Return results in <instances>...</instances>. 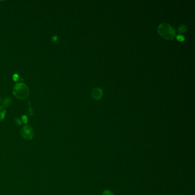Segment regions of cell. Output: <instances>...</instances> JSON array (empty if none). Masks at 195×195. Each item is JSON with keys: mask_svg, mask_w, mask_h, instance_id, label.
Wrapping results in <instances>:
<instances>
[{"mask_svg": "<svg viewBox=\"0 0 195 195\" xmlns=\"http://www.w3.org/2000/svg\"><path fill=\"white\" fill-rule=\"evenodd\" d=\"M158 32L164 38L172 40L176 35L174 29L169 24L162 23L158 27Z\"/></svg>", "mask_w": 195, "mask_h": 195, "instance_id": "1", "label": "cell"}, {"mask_svg": "<svg viewBox=\"0 0 195 195\" xmlns=\"http://www.w3.org/2000/svg\"><path fill=\"white\" fill-rule=\"evenodd\" d=\"M13 93L18 99L24 100L28 97L29 94V89L25 84L17 83L14 86Z\"/></svg>", "mask_w": 195, "mask_h": 195, "instance_id": "2", "label": "cell"}, {"mask_svg": "<svg viewBox=\"0 0 195 195\" xmlns=\"http://www.w3.org/2000/svg\"><path fill=\"white\" fill-rule=\"evenodd\" d=\"M20 132L22 137L24 139L27 140H32L33 138L34 135L33 128L29 125L24 126L21 128Z\"/></svg>", "mask_w": 195, "mask_h": 195, "instance_id": "3", "label": "cell"}, {"mask_svg": "<svg viewBox=\"0 0 195 195\" xmlns=\"http://www.w3.org/2000/svg\"><path fill=\"white\" fill-rule=\"evenodd\" d=\"M103 94V92L101 89L97 88L94 89L92 92V96L93 98L96 100H99L100 99Z\"/></svg>", "mask_w": 195, "mask_h": 195, "instance_id": "4", "label": "cell"}, {"mask_svg": "<svg viewBox=\"0 0 195 195\" xmlns=\"http://www.w3.org/2000/svg\"><path fill=\"white\" fill-rule=\"evenodd\" d=\"M6 116V111L3 107L0 106V121H3Z\"/></svg>", "mask_w": 195, "mask_h": 195, "instance_id": "5", "label": "cell"}, {"mask_svg": "<svg viewBox=\"0 0 195 195\" xmlns=\"http://www.w3.org/2000/svg\"><path fill=\"white\" fill-rule=\"evenodd\" d=\"M11 104H12V99L9 98V97H7V98L4 99V102H3V105L4 107L7 108L9 107L11 105Z\"/></svg>", "mask_w": 195, "mask_h": 195, "instance_id": "6", "label": "cell"}, {"mask_svg": "<svg viewBox=\"0 0 195 195\" xmlns=\"http://www.w3.org/2000/svg\"><path fill=\"white\" fill-rule=\"evenodd\" d=\"M187 29V27L185 25H181L178 29H177V32L178 33H184Z\"/></svg>", "mask_w": 195, "mask_h": 195, "instance_id": "7", "label": "cell"}, {"mask_svg": "<svg viewBox=\"0 0 195 195\" xmlns=\"http://www.w3.org/2000/svg\"><path fill=\"white\" fill-rule=\"evenodd\" d=\"M102 195H115V194L112 191L109 190H105L103 192Z\"/></svg>", "mask_w": 195, "mask_h": 195, "instance_id": "8", "label": "cell"}, {"mask_svg": "<svg viewBox=\"0 0 195 195\" xmlns=\"http://www.w3.org/2000/svg\"><path fill=\"white\" fill-rule=\"evenodd\" d=\"M177 39L180 41H182L184 40V37L181 34H178L177 36Z\"/></svg>", "mask_w": 195, "mask_h": 195, "instance_id": "9", "label": "cell"}, {"mask_svg": "<svg viewBox=\"0 0 195 195\" xmlns=\"http://www.w3.org/2000/svg\"><path fill=\"white\" fill-rule=\"evenodd\" d=\"M15 121H16V123L18 124V125H22V121L20 120V119H16V120H15Z\"/></svg>", "mask_w": 195, "mask_h": 195, "instance_id": "10", "label": "cell"}, {"mask_svg": "<svg viewBox=\"0 0 195 195\" xmlns=\"http://www.w3.org/2000/svg\"><path fill=\"white\" fill-rule=\"evenodd\" d=\"M23 121L24 122V123L27 124L28 122V118L26 116H23Z\"/></svg>", "mask_w": 195, "mask_h": 195, "instance_id": "11", "label": "cell"}, {"mask_svg": "<svg viewBox=\"0 0 195 195\" xmlns=\"http://www.w3.org/2000/svg\"><path fill=\"white\" fill-rule=\"evenodd\" d=\"M18 78H19V76H18L17 74H15V75L13 76V79H14V80H15V81H17V80H18Z\"/></svg>", "mask_w": 195, "mask_h": 195, "instance_id": "12", "label": "cell"}, {"mask_svg": "<svg viewBox=\"0 0 195 195\" xmlns=\"http://www.w3.org/2000/svg\"><path fill=\"white\" fill-rule=\"evenodd\" d=\"M57 39V36H54L53 38H52V40L53 41H56Z\"/></svg>", "mask_w": 195, "mask_h": 195, "instance_id": "13", "label": "cell"}, {"mask_svg": "<svg viewBox=\"0 0 195 195\" xmlns=\"http://www.w3.org/2000/svg\"><path fill=\"white\" fill-rule=\"evenodd\" d=\"M1 96H0V103H1Z\"/></svg>", "mask_w": 195, "mask_h": 195, "instance_id": "14", "label": "cell"}]
</instances>
